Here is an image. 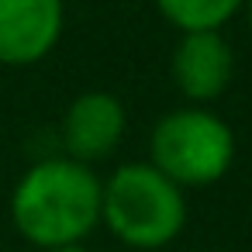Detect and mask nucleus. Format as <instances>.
Here are the masks:
<instances>
[{
	"label": "nucleus",
	"instance_id": "nucleus-7",
	"mask_svg": "<svg viewBox=\"0 0 252 252\" xmlns=\"http://www.w3.org/2000/svg\"><path fill=\"white\" fill-rule=\"evenodd\" d=\"M156 7L176 32H221L245 11V0H156Z\"/></svg>",
	"mask_w": 252,
	"mask_h": 252
},
{
	"label": "nucleus",
	"instance_id": "nucleus-2",
	"mask_svg": "<svg viewBox=\"0 0 252 252\" xmlns=\"http://www.w3.org/2000/svg\"><path fill=\"white\" fill-rule=\"evenodd\" d=\"M100 224L128 249H166L187 224L183 190L152 162H125L100 183Z\"/></svg>",
	"mask_w": 252,
	"mask_h": 252
},
{
	"label": "nucleus",
	"instance_id": "nucleus-9",
	"mask_svg": "<svg viewBox=\"0 0 252 252\" xmlns=\"http://www.w3.org/2000/svg\"><path fill=\"white\" fill-rule=\"evenodd\" d=\"M245 18H249V32H252V0H245Z\"/></svg>",
	"mask_w": 252,
	"mask_h": 252
},
{
	"label": "nucleus",
	"instance_id": "nucleus-10",
	"mask_svg": "<svg viewBox=\"0 0 252 252\" xmlns=\"http://www.w3.org/2000/svg\"><path fill=\"white\" fill-rule=\"evenodd\" d=\"M59 4H63V7H66V4H80V0H59Z\"/></svg>",
	"mask_w": 252,
	"mask_h": 252
},
{
	"label": "nucleus",
	"instance_id": "nucleus-1",
	"mask_svg": "<svg viewBox=\"0 0 252 252\" xmlns=\"http://www.w3.org/2000/svg\"><path fill=\"white\" fill-rule=\"evenodd\" d=\"M100 176L69 156H52L21 173L11 190V221L35 249L83 245L100 224Z\"/></svg>",
	"mask_w": 252,
	"mask_h": 252
},
{
	"label": "nucleus",
	"instance_id": "nucleus-3",
	"mask_svg": "<svg viewBox=\"0 0 252 252\" xmlns=\"http://www.w3.org/2000/svg\"><path fill=\"white\" fill-rule=\"evenodd\" d=\"M149 162L180 190L218 183L235 162V131L214 111L190 104L162 114L149 138Z\"/></svg>",
	"mask_w": 252,
	"mask_h": 252
},
{
	"label": "nucleus",
	"instance_id": "nucleus-8",
	"mask_svg": "<svg viewBox=\"0 0 252 252\" xmlns=\"http://www.w3.org/2000/svg\"><path fill=\"white\" fill-rule=\"evenodd\" d=\"M42 252H87L83 245H59V249H42Z\"/></svg>",
	"mask_w": 252,
	"mask_h": 252
},
{
	"label": "nucleus",
	"instance_id": "nucleus-5",
	"mask_svg": "<svg viewBox=\"0 0 252 252\" xmlns=\"http://www.w3.org/2000/svg\"><path fill=\"white\" fill-rule=\"evenodd\" d=\"M59 0H0V66H35L63 38Z\"/></svg>",
	"mask_w": 252,
	"mask_h": 252
},
{
	"label": "nucleus",
	"instance_id": "nucleus-6",
	"mask_svg": "<svg viewBox=\"0 0 252 252\" xmlns=\"http://www.w3.org/2000/svg\"><path fill=\"white\" fill-rule=\"evenodd\" d=\"M125 128H128L125 104L114 94H107V90H87L63 114L66 156L76 159V162L94 166V162L107 159L118 149Z\"/></svg>",
	"mask_w": 252,
	"mask_h": 252
},
{
	"label": "nucleus",
	"instance_id": "nucleus-4",
	"mask_svg": "<svg viewBox=\"0 0 252 252\" xmlns=\"http://www.w3.org/2000/svg\"><path fill=\"white\" fill-rule=\"evenodd\" d=\"M169 76L190 104L207 107L231 87L235 52L221 32H183L169 56Z\"/></svg>",
	"mask_w": 252,
	"mask_h": 252
}]
</instances>
